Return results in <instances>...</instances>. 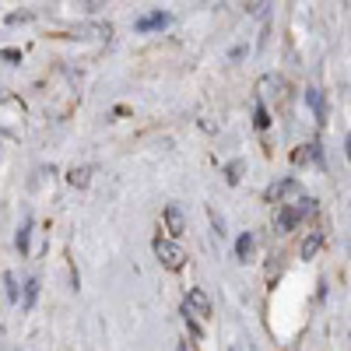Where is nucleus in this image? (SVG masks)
Segmentation results:
<instances>
[{
	"label": "nucleus",
	"mask_w": 351,
	"mask_h": 351,
	"mask_svg": "<svg viewBox=\"0 0 351 351\" xmlns=\"http://www.w3.org/2000/svg\"><path fill=\"white\" fill-rule=\"evenodd\" d=\"M225 172H228V183L236 186V183H239V172H243V162H228V169H225Z\"/></svg>",
	"instance_id": "a211bd4d"
},
{
	"label": "nucleus",
	"mask_w": 351,
	"mask_h": 351,
	"mask_svg": "<svg viewBox=\"0 0 351 351\" xmlns=\"http://www.w3.org/2000/svg\"><path fill=\"white\" fill-rule=\"evenodd\" d=\"M28 18H32L28 11H14V14H8V25H18V21H28Z\"/></svg>",
	"instance_id": "412c9836"
},
{
	"label": "nucleus",
	"mask_w": 351,
	"mask_h": 351,
	"mask_svg": "<svg viewBox=\"0 0 351 351\" xmlns=\"http://www.w3.org/2000/svg\"><path fill=\"white\" fill-rule=\"evenodd\" d=\"M250 253H253V232H243V236L236 239V256H239V260H246Z\"/></svg>",
	"instance_id": "4468645a"
},
{
	"label": "nucleus",
	"mask_w": 351,
	"mask_h": 351,
	"mask_svg": "<svg viewBox=\"0 0 351 351\" xmlns=\"http://www.w3.org/2000/svg\"><path fill=\"white\" fill-rule=\"evenodd\" d=\"M32 225H36L32 218H25V221H21V228H18V236H14V246H18V253H21V256L28 253V239H32Z\"/></svg>",
	"instance_id": "f8f14e48"
},
{
	"label": "nucleus",
	"mask_w": 351,
	"mask_h": 351,
	"mask_svg": "<svg viewBox=\"0 0 351 351\" xmlns=\"http://www.w3.org/2000/svg\"><path fill=\"white\" fill-rule=\"evenodd\" d=\"M295 197H302V183L299 180H278L267 190V200L271 204H288V200H295Z\"/></svg>",
	"instance_id": "7ed1b4c3"
},
{
	"label": "nucleus",
	"mask_w": 351,
	"mask_h": 351,
	"mask_svg": "<svg viewBox=\"0 0 351 351\" xmlns=\"http://www.w3.org/2000/svg\"><path fill=\"white\" fill-rule=\"evenodd\" d=\"M260 88H263V99H274V102L285 99V77H278V74H274V77H271V74L260 77Z\"/></svg>",
	"instance_id": "9d476101"
},
{
	"label": "nucleus",
	"mask_w": 351,
	"mask_h": 351,
	"mask_svg": "<svg viewBox=\"0 0 351 351\" xmlns=\"http://www.w3.org/2000/svg\"><path fill=\"white\" fill-rule=\"evenodd\" d=\"M288 208H291V211H295V218H299V225H302L306 218H313V215L319 211V208H316V200H313V197H306V193H302V197H295V200H288Z\"/></svg>",
	"instance_id": "1a4fd4ad"
},
{
	"label": "nucleus",
	"mask_w": 351,
	"mask_h": 351,
	"mask_svg": "<svg viewBox=\"0 0 351 351\" xmlns=\"http://www.w3.org/2000/svg\"><path fill=\"white\" fill-rule=\"evenodd\" d=\"M67 183L77 186V190H84L88 183H92V169H88V165H74V169L67 172Z\"/></svg>",
	"instance_id": "9b49d317"
},
{
	"label": "nucleus",
	"mask_w": 351,
	"mask_h": 351,
	"mask_svg": "<svg viewBox=\"0 0 351 351\" xmlns=\"http://www.w3.org/2000/svg\"><path fill=\"white\" fill-rule=\"evenodd\" d=\"M4 285H8V299H11V302H18V299H21V291H18V278H14V274H4Z\"/></svg>",
	"instance_id": "f3484780"
},
{
	"label": "nucleus",
	"mask_w": 351,
	"mask_h": 351,
	"mask_svg": "<svg viewBox=\"0 0 351 351\" xmlns=\"http://www.w3.org/2000/svg\"><path fill=\"white\" fill-rule=\"evenodd\" d=\"M162 221H165V232L172 239H180L186 232V215H183L180 204H165V208H162Z\"/></svg>",
	"instance_id": "f03ea898"
},
{
	"label": "nucleus",
	"mask_w": 351,
	"mask_h": 351,
	"mask_svg": "<svg viewBox=\"0 0 351 351\" xmlns=\"http://www.w3.org/2000/svg\"><path fill=\"white\" fill-rule=\"evenodd\" d=\"M295 225H299L295 211H291L288 204H281L278 215H274V232H278V236H288V232H295Z\"/></svg>",
	"instance_id": "423d86ee"
},
{
	"label": "nucleus",
	"mask_w": 351,
	"mask_h": 351,
	"mask_svg": "<svg viewBox=\"0 0 351 351\" xmlns=\"http://www.w3.org/2000/svg\"><path fill=\"white\" fill-rule=\"evenodd\" d=\"M263 4H267V0H253V4H250V14H253V18H260L263 11H267V8H263Z\"/></svg>",
	"instance_id": "aec40b11"
},
{
	"label": "nucleus",
	"mask_w": 351,
	"mask_h": 351,
	"mask_svg": "<svg viewBox=\"0 0 351 351\" xmlns=\"http://www.w3.org/2000/svg\"><path fill=\"white\" fill-rule=\"evenodd\" d=\"M36 299H39V278H28V281H25V302H21V306L32 309Z\"/></svg>",
	"instance_id": "ddd939ff"
},
{
	"label": "nucleus",
	"mask_w": 351,
	"mask_h": 351,
	"mask_svg": "<svg viewBox=\"0 0 351 351\" xmlns=\"http://www.w3.org/2000/svg\"><path fill=\"white\" fill-rule=\"evenodd\" d=\"M253 123H256V130H267L271 127V112H267V106H263V102H256V109H253Z\"/></svg>",
	"instance_id": "2eb2a0df"
},
{
	"label": "nucleus",
	"mask_w": 351,
	"mask_h": 351,
	"mask_svg": "<svg viewBox=\"0 0 351 351\" xmlns=\"http://www.w3.org/2000/svg\"><path fill=\"white\" fill-rule=\"evenodd\" d=\"M344 155H348V162H351V134L344 137Z\"/></svg>",
	"instance_id": "4be33fe9"
},
{
	"label": "nucleus",
	"mask_w": 351,
	"mask_h": 351,
	"mask_svg": "<svg viewBox=\"0 0 351 351\" xmlns=\"http://www.w3.org/2000/svg\"><path fill=\"white\" fill-rule=\"evenodd\" d=\"M306 102L316 112V123L324 127L327 123V99H324V92H319V88H306Z\"/></svg>",
	"instance_id": "6e6552de"
},
{
	"label": "nucleus",
	"mask_w": 351,
	"mask_h": 351,
	"mask_svg": "<svg viewBox=\"0 0 351 351\" xmlns=\"http://www.w3.org/2000/svg\"><path fill=\"white\" fill-rule=\"evenodd\" d=\"M0 60H8V64H18V60H21V49H0Z\"/></svg>",
	"instance_id": "6ab92c4d"
},
{
	"label": "nucleus",
	"mask_w": 351,
	"mask_h": 351,
	"mask_svg": "<svg viewBox=\"0 0 351 351\" xmlns=\"http://www.w3.org/2000/svg\"><path fill=\"white\" fill-rule=\"evenodd\" d=\"M152 250H155V256H158V263L165 271H172V274H180L183 267H186V250L176 243L172 236H155V243H152Z\"/></svg>",
	"instance_id": "f257e3e1"
},
{
	"label": "nucleus",
	"mask_w": 351,
	"mask_h": 351,
	"mask_svg": "<svg viewBox=\"0 0 351 351\" xmlns=\"http://www.w3.org/2000/svg\"><path fill=\"white\" fill-rule=\"evenodd\" d=\"M183 316H186V327H190V334H193V337L200 341V337H204V327H200L197 319H193V309H190L186 302H183Z\"/></svg>",
	"instance_id": "dca6fc26"
},
{
	"label": "nucleus",
	"mask_w": 351,
	"mask_h": 351,
	"mask_svg": "<svg viewBox=\"0 0 351 351\" xmlns=\"http://www.w3.org/2000/svg\"><path fill=\"white\" fill-rule=\"evenodd\" d=\"M186 306L193 309V316H200V319H208L211 313H215V306H211V295L204 288H190L186 291Z\"/></svg>",
	"instance_id": "20e7f679"
},
{
	"label": "nucleus",
	"mask_w": 351,
	"mask_h": 351,
	"mask_svg": "<svg viewBox=\"0 0 351 351\" xmlns=\"http://www.w3.org/2000/svg\"><path fill=\"white\" fill-rule=\"evenodd\" d=\"M324 243H327L324 232H306V239L299 243V256H302V260H313L319 250H324Z\"/></svg>",
	"instance_id": "0eeeda50"
},
{
	"label": "nucleus",
	"mask_w": 351,
	"mask_h": 351,
	"mask_svg": "<svg viewBox=\"0 0 351 351\" xmlns=\"http://www.w3.org/2000/svg\"><path fill=\"white\" fill-rule=\"evenodd\" d=\"M169 25H172V14H165V11H152V14L134 21L137 32H162V28H169Z\"/></svg>",
	"instance_id": "39448f33"
}]
</instances>
